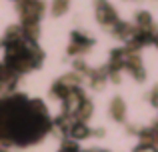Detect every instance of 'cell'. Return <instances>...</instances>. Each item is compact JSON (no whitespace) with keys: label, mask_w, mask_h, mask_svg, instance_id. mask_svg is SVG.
<instances>
[{"label":"cell","mask_w":158,"mask_h":152,"mask_svg":"<svg viewBox=\"0 0 158 152\" xmlns=\"http://www.w3.org/2000/svg\"><path fill=\"white\" fill-rule=\"evenodd\" d=\"M98 16H100V22H114V12H112L108 6H100Z\"/></svg>","instance_id":"obj_1"},{"label":"cell","mask_w":158,"mask_h":152,"mask_svg":"<svg viewBox=\"0 0 158 152\" xmlns=\"http://www.w3.org/2000/svg\"><path fill=\"white\" fill-rule=\"evenodd\" d=\"M136 152H156L154 148H140V150H136Z\"/></svg>","instance_id":"obj_3"},{"label":"cell","mask_w":158,"mask_h":152,"mask_svg":"<svg viewBox=\"0 0 158 152\" xmlns=\"http://www.w3.org/2000/svg\"><path fill=\"white\" fill-rule=\"evenodd\" d=\"M86 134H88V130H86V126H82V124H78V126L72 128V136H76V138H82V136H86Z\"/></svg>","instance_id":"obj_2"}]
</instances>
